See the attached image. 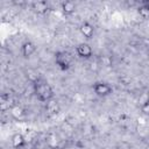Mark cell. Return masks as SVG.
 <instances>
[{
	"label": "cell",
	"instance_id": "9c48e42d",
	"mask_svg": "<svg viewBox=\"0 0 149 149\" xmlns=\"http://www.w3.org/2000/svg\"><path fill=\"white\" fill-rule=\"evenodd\" d=\"M62 10L66 15H71L76 10V5L72 1H63L62 2Z\"/></svg>",
	"mask_w": 149,
	"mask_h": 149
},
{
	"label": "cell",
	"instance_id": "8992f818",
	"mask_svg": "<svg viewBox=\"0 0 149 149\" xmlns=\"http://www.w3.org/2000/svg\"><path fill=\"white\" fill-rule=\"evenodd\" d=\"M24 144H26V139H24V136L22 134L16 133V134H14L12 136V146H13V148L21 149V148L24 147Z\"/></svg>",
	"mask_w": 149,
	"mask_h": 149
},
{
	"label": "cell",
	"instance_id": "30bf717a",
	"mask_svg": "<svg viewBox=\"0 0 149 149\" xmlns=\"http://www.w3.org/2000/svg\"><path fill=\"white\" fill-rule=\"evenodd\" d=\"M33 9L36 12V13H40V14H43L48 10V3L45 1H37V2H34L33 3Z\"/></svg>",
	"mask_w": 149,
	"mask_h": 149
},
{
	"label": "cell",
	"instance_id": "5b68a950",
	"mask_svg": "<svg viewBox=\"0 0 149 149\" xmlns=\"http://www.w3.org/2000/svg\"><path fill=\"white\" fill-rule=\"evenodd\" d=\"M35 51H36V47H35V44H34L33 42H30V41L24 42V43L22 44V47H21V54H22V56L26 57V58L30 57Z\"/></svg>",
	"mask_w": 149,
	"mask_h": 149
},
{
	"label": "cell",
	"instance_id": "4fadbf2b",
	"mask_svg": "<svg viewBox=\"0 0 149 149\" xmlns=\"http://www.w3.org/2000/svg\"><path fill=\"white\" fill-rule=\"evenodd\" d=\"M141 112H142L144 115L149 116V100L141 105Z\"/></svg>",
	"mask_w": 149,
	"mask_h": 149
},
{
	"label": "cell",
	"instance_id": "7a4b0ae2",
	"mask_svg": "<svg viewBox=\"0 0 149 149\" xmlns=\"http://www.w3.org/2000/svg\"><path fill=\"white\" fill-rule=\"evenodd\" d=\"M71 56L65 51H58L55 55V63L61 70H69L71 66Z\"/></svg>",
	"mask_w": 149,
	"mask_h": 149
},
{
	"label": "cell",
	"instance_id": "277c9868",
	"mask_svg": "<svg viewBox=\"0 0 149 149\" xmlns=\"http://www.w3.org/2000/svg\"><path fill=\"white\" fill-rule=\"evenodd\" d=\"M76 51H77L78 56L81 57V58H90L92 56V54H93L92 48L87 43H80V44H78L77 48H76Z\"/></svg>",
	"mask_w": 149,
	"mask_h": 149
},
{
	"label": "cell",
	"instance_id": "6da1fadb",
	"mask_svg": "<svg viewBox=\"0 0 149 149\" xmlns=\"http://www.w3.org/2000/svg\"><path fill=\"white\" fill-rule=\"evenodd\" d=\"M33 85H34V93L40 101L48 102L54 98V91L51 86L48 84V81H45L44 79L41 78Z\"/></svg>",
	"mask_w": 149,
	"mask_h": 149
},
{
	"label": "cell",
	"instance_id": "2e32d148",
	"mask_svg": "<svg viewBox=\"0 0 149 149\" xmlns=\"http://www.w3.org/2000/svg\"><path fill=\"white\" fill-rule=\"evenodd\" d=\"M52 149H56V148H52Z\"/></svg>",
	"mask_w": 149,
	"mask_h": 149
},
{
	"label": "cell",
	"instance_id": "8fae6325",
	"mask_svg": "<svg viewBox=\"0 0 149 149\" xmlns=\"http://www.w3.org/2000/svg\"><path fill=\"white\" fill-rule=\"evenodd\" d=\"M10 115L14 118V119H22L24 116V109L21 107V106H13L10 108Z\"/></svg>",
	"mask_w": 149,
	"mask_h": 149
},
{
	"label": "cell",
	"instance_id": "7c38bea8",
	"mask_svg": "<svg viewBox=\"0 0 149 149\" xmlns=\"http://www.w3.org/2000/svg\"><path fill=\"white\" fill-rule=\"evenodd\" d=\"M137 12H139V14H140V16H141L142 19H144V20H149V7H148L144 2H143L142 6L139 7Z\"/></svg>",
	"mask_w": 149,
	"mask_h": 149
},
{
	"label": "cell",
	"instance_id": "52a82bcc",
	"mask_svg": "<svg viewBox=\"0 0 149 149\" xmlns=\"http://www.w3.org/2000/svg\"><path fill=\"white\" fill-rule=\"evenodd\" d=\"M79 30H80V33H81L86 38H91V37L93 36V34H94V28H93V26H92L91 23H88V22L81 23L80 27H79Z\"/></svg>",
	"mask_w": 149,
	"mask_h": 149
},
{
	"label": "cell",
	"instance_id": "9a60e30c",
	"mask_svg": "<svg viewBox=\"0 0 149 149\" xmlns=\"http://www.w3.org/2000/svg\"><path fill=\"white\" fill-rule=\"evenodd\" d=\"M144 3H146V5H147V6H148V7H149V1H146V2H144Z\"/></svg>",
	"mask_w": 149,
	"mask_h": 149
},
{
	"label": "cell",
	"instance_id": "3957f363",
	"mask_svg": "<svg viewBox=\"0 0 149 149\" xmlns=\"http://www.w3.org/2000/svg\"><path fill=\"white\" fill-rule=\"evenodd\" d=\"M93 91L97 95L105 97L112 93V87L106 83H95L93 85Z\"/></svg>",
	"mask_w": 149,
	"mask_h": 149
},
{
	"label": "cell",
	"instance_id": "5bb4252c",
	"mask_svg": "<svg viewBox=\"0 0 149 149\" xmlns=\"http://www.w3.org/2000/svg\"><path fill=\"white\" fill-rule=\"evenodd\" d=\"M143 42H144V47L149 49V40H148V38H146V40H144Z\"/></svg>",
	"mask_w": 149,
	"mask_h": 149
},
{
	"label": "cell",
	"instance_id": "ba28073f",
	"mask_svg": "<svg viewBox=\"0 0 149 149\" xmlns=\"http://www.w3.org/2000/svg\"><path fill=\"white\" fill-rule=\"evenodd\" d=\"M45 109H47L50 114L55 115V114H58V113H59L61 107H59V104H58L57 100L51 99V100H49V101L47 102V105H45Z\"/></svg>",
	"mask_w": 149,
	"mask_h": 149
}]
</instances>
